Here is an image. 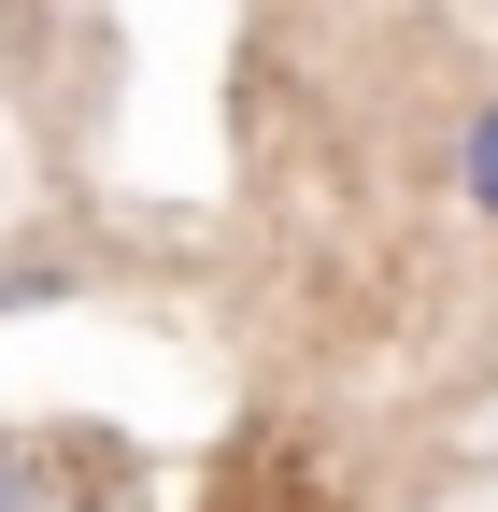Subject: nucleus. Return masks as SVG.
<instances>
[{
	"mask_svg": "<svg viewBox=\"0 0 498 512\" xmlns=\"http://www.w3.org/2000/svg\"><path fill=\"white\" fill-rule=\"evenodd\" d=\"M456 200L498 228V86H484V100H470V128H456Z\"/></svg>",
	"mask_w": 498,
	"mask_h": 512,
	"instance_id": "1",
	"label": "nucleus"
},
{
	"mask_svg": "<svg viewBox=\"0 0 498 512\" xmlns=\"http://www.w3.org/2000/svg\"><path fill=\"white\" fill-rule=\"evenodd\" d=\"M29 498H43V456H29L15 427H0V512H29Z\"/></svg>",
	"mask_w": 498,
	"mask_h": 512,
	"instance_id": "2",
	"label": "nucleus"
}]
</instances>
